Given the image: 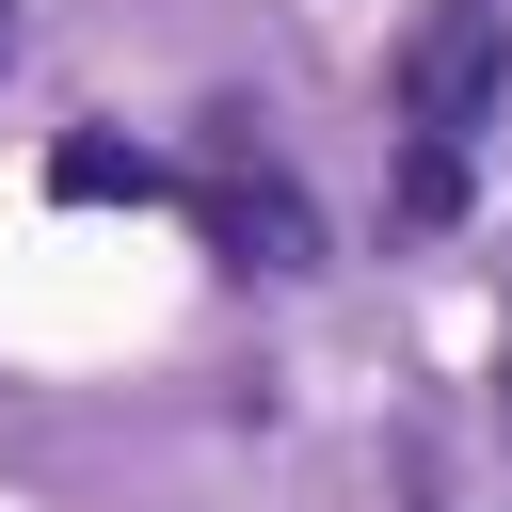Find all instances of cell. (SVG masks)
I'll return each instance as SVG.
<instances>
[{"label":"cell","instance_id":"1","mask_svg":"<svg viewBox=\"0 0 512 512\" xmlns=\"http://www.w3.org/2000/svg\"><path fill=\"white\" fill-rule=\"evenodd\" d=\"M512 112V0H432L400 48V128L416 144H480Z\"/></svg>","mask_w":512,"mask_h":512},{"label":"cell","instance_id":"2","mask_svg":"<svg viewBox=\"0 0 512 512\" xmlns=\"http://www.w3.org/2000/svg\"><path fill=\"white\" fill-rule=\"evenodd\" d=\"M192 208H208V256H224V272H304V192H288V160H256V128H240V112L208 128Z\"/></svg>","mask_w":512,"mask_h":512},{"label":"cell","instance_id":"3","mask_svg":"<svg viewBox=\"0 0 512 512\" xmlns=\"http://www.w3.org/2000/svg\"><path fill=\"white\" fill-rule=\"evenodd\" d=\"M48 192H64V208H160L176 176H160L144 144H112V128H80V144H48Z\"/></svg>","mask_w":512,"mask_h":512},{"label":"cell","instance_id":"4","mask_svg":"<svg viewBox=\"0 0 512 512\" xmlns=\"http://www.w3.org/2000/svg\"><path fill=\"white\" fill-rule=\"evenodd\" d=\"M448 208H464V144H416L400 160V224H448Z\"/></svg>","mask_w":512,"mask_h":512},{"label":"cell","instance_id":"5","mask_svg":"<svg viewBox=\"0 0 512 512\" xmlns=\"http://www.w3.org/2000/svg\"><path fill=\"white\" fill-rule=\"evenodd\" d=\"M0 64H16V0H0Z\"/></svg>","mask_w":512,"mask_h":512}]
</instances>
